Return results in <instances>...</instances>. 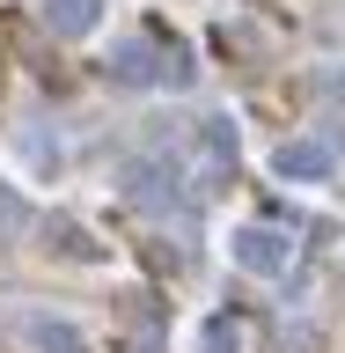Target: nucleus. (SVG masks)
Instances as JSON below:
<instances>
[{
	"label": "nucleus",
	"instance_id": "nucleus-5",
	"mask_svg": "<svg viewBox=\"0 0 345 353\" xmlns=\"http://www.w3.org/2000/svg\"><path fill=\"white\" fill-rule=\"evenodd\" d=\"M132 206H176V176H162V170H132Z\"/></svg>",
	"mask_w": 345,
	"mask_h": 353
},
{
	"label": "nucleus",
	"instance_id": "nucleus-9",
	"mask_svg": "<svg viewBox=\"0 0 345 353\" xmlns=\"http://www.w3.org/2000/svg\"><path fill=\"white\" fill-rule=\"evenodd\" d=\"M15 228H22V199L0 192V236H15Z\"/></svg>",
	"mask_w": 345,
	"mask_h": 353
},
{
	"label": "nucleus",
	"instance_id": "nucleus-2",
	"mask_svg": "<svg viewBox=\"0 0 345 353\" xmlns=\"http://www.w3.org/2000/svg\"><path fill=\"white\" fill-rule=\"evenodd\" d=\"M22 331H30V346H37V353H88V339L66 324V316H30Z\"/></svg>",
	"mask_w": 345,
	"mask_h": 353
},
{
	"label": "nucleus",
	"instance_id": "nucleus-7",
	"mask_svg": "<svg viewBox=\"0 0 345 353\" xmlns=\"http://www.w3.org/2000/svg\"><path fill=\"white\" fill-rule=\"evenodd\" d=\"M198 353H242V331L228 324V316H213V324L198 331Z\"/></svg>",
	"mask_w": 345,
	"mask_h": 353
},
{
	"label": "nucleus",
	"instance_id": "nucleus-4",
	"mask_svg": "<svg viewBox=\"0 0 345 353\" xmlns=\"http://www.w3.org/2000/svg\"><path fill=\"white\" fill-rule=\"evenodd\" d=\"M44 15H52V30H59V37H88V30H96V15H103V0H52Z\"/></svg>",
	"mask_w": 345,
	"mask_h": 353
},
{
	"label": "nucleus",
	"instance_id": "nucleus-6",
	"mask_svg": "<svg viewBox=\"0 0 345 353\" xmlns=\"http://www.w3.org/2000/svg\"><path fill=\"white\" fill-rule=\"evenodd\" d=\"M154 52H147V44H140V37H132V44H118V59H110V74H118V81H154Z\"/></svg>",
	"mask_w": 345,
	"mask_h": 353
},
{
	"label": "nucleus",
	"instance_id": "nucleus-3",
	"mask_svg": "<svg viewBox=\"0 0 345 353\" xmlns=\"http://www.w3.org/2000/svg\"><path fill=\"white\" fill-rule=\"evenodd\" d=\"M280 176H331V140H286Z\"/></svg>",
	"mask_w": 345,
	"mask_h": 353
},
{
	"label": "nucleus",
	"instance_id": "nucleus-1",
	"mask_svg": "<svg viewBox=\"0 0 345 353\" xmlns=\"http://www.w3.org/2000/svg\"><path fill=\"white\" fill-rule=\"evenodd\" d=\"M228 250H236L242 272H264V280H272V272H286V258H294V243H286L280 228H242Z\"/></svg>",
	"mask_w": 345,
	"mask_h": 353
},
{
	"label": "nucleus",
	"instance_id": "nucleus-8",
	"mask_svg": "<svg viewBox=\"0 0 345 353\" xmlns=\"http://www.w3.org/2000/svg\"><path fill=\"white\" fill-rule=\"evenodd\" d=\"M206 154H213V162H236V125H228V118L206 125Z\"/></svg>",
	"mask_w": 345,
	"mask_h": 353
}]
</instances>
